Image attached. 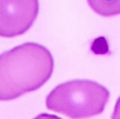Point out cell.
Returning <instances> with one entry per match:
<instances>
[{"instance_id": "5", "label": "cell", "mask_w": 120, "mask_h": 119, "mask_svg": "<svg viewBox=\"0 0 120 119\" xmlns=\"http://www.w3.org/2000/svg\"><path fill=\"white\" fill-rule=\"evenodd\" d=\"M91 50L96 54H105L108 52V45L106 39L103 36L95 39L92 43Z\"/></svg>"}, {"instance_id": "3", "label": "cell", "mask_w": 120, "mask_h": 119, "mask_svg": "<svg viewBox=\"0 0 120 119\" xmlns=\"http://www.w3.org/2000/svg\"><path fill=\"white\" fill-rule=\"evenodd\" d=\"M38 0H0V35L11 38L26 32L34 22Z\"/></svg>"}, {"instance_id": "6", "label": "cell", "mask_w": 120, "mask_h": 119, "mask_svg": "<svg viewBox=\"0 0 120 119\" xmlns=\"http://www.w3.org/2000/svg\"><path fill=\"white\" fill-rule=\"evenodd\" d=\"M112 119H120V97L118 98L115 107L113 114L112 116Z\"/></svg>"}, {"instance_id": "1", "label": "cell", "mask_w": 120, "mask_h": 119, "mask_svg": "<svg viewBox=\"0 0 120 119\" xmlns=\"http://www.w3.org/2000/svg\"><path fill=\"white\" fill-rule=\"evenodd\" d=\"M54 62L44 46L25 43L0 56V100L8 101L34 91L51 78Z\"/></svg>"}, {"instance_id": "2", "label": "cell", "mask_w": 120, "mask_h": 119, "mask_svg": "<svg viewBox=\"0 0 120 119\" xmlns=\"http://www.w3.org/2000/svg\"><path fill=\"white\" fill-rule=\"evenodd\" d=\"M110 97V92L97 82L73 80L56 86L46 97L49 110L71 119H85L101 114Z\"/></svg>"}, {"instance_id": "4", "label": "cell", "mask_w": 120, "mask_h": 119, "mask_svg": "<svg viewBox=\"0 0 120 119\" xmlns=\"http://www.w3.org/2000/svg\"><path fill=\"white\" fill-rule=\"evenodd\" d=\"M91 9L104 17L120 14V0H87Z\"/></svg>"}]
</instances>
